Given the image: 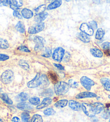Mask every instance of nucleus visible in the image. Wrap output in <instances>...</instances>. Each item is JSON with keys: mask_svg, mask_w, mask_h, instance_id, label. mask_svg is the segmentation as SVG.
I'll return each instance as SVG.
<instances>
[{"mask_svg": "<svg viewBox=\"0 0 110 122\" xmlns=\"http://www.w3.org/2000/svg\"><path fill=\"white\" fill-rule=\"evenodd\" d=\"M9 59V56L5 54H0V61H5Z\"/></svg>", "mask_w": 110, "mask_h": 122, "instance_id": "nucleus-43", "label": "nucleus"}, {"mask_svg": "<svg viewBox=\"0 0 110 122\" xmlns=\"http://www.w3.org/2000/svg\"><path fill=\"white\" fill-rule=\"evenodd\" d=\"M30 117L28 112H24L21 115V118H22V122H29V119Z\"/></svg>", "mask_w": 110, "mask_h": 122, "instance_id": "nucleus-33", "label": "nucleus"}, {"mask_svg": "<svg viewBox=\"0 0 110 122\" xmlns=\"http://www.w3.org/2000/svg\"><path fill=\"white\" fill-rule=\"evenodd\" d=\"M11 121L13 122H20V119L18 117H14L12 118V119Z\"/></svg>", "mask_w": 110, "mask_h": 122, "instance_id": "nucleus-48", "label": "nucleus"}, {"mask_svg": "<svg viewBox=\"0 0 110 122\" xmlns=\"http://www.w3.org/2000/svg\"><path fill=\"white\" fill-rule=\"evenodd\" d=\"M80 81H81V85L83 86L84 88H85L87 90H89V91L91 90L92 86L95 85V82L94 81H92L91 79L85 76L81 77V79H80Z\"/></svg>", "mask_w": 110, "mask_h": 122, "instance_id": "nucleus-5", "label": "nucleus"}, {"mask_svg": "<svg viewBox=\"0 0 110 122\" xmlns=\"http://www.w3.org/2000/svg\"><path fill=\"white\" fill-rule=\"evenodd\" d=\"M18 50H20V51H23L25 52H30V51L29 49L27 47H26L25 46H20L18 48Z\"/></svg>", "mask_w": 110, "mask_h": 122, "instance_id": "nucleus-42", "label": "nucleus"}, {"mask_svg": "<svg viewBox=\"0 0 110 122\" xmlns=\"http://www.w3.org/2000/svg\"><path fill=\"white\" fill-rule=\"evenodd\" d=\"M9 47V44L7 40L0 38V48L1 49H7Z\"/></svg>", "mask_w": 110, "mask_h": 122, "instance_id": "nucleus-29", "label": "nucleus"}, {"mask_svg": "<svg viewBox=\"0 0 110 122\" xmlns=\"http://www.w3.org/2000/svg\"><path fill=\"white\" fill-rule=\"evenodd\" d=\"M40 78H41V83H40V87L41 88H46L48 87V86H49L50 82H49V80H48L47 76H46V75L43 74L41 75Z\"/></svg>", "mask_w": 110, "mask_h": 122, "instance_id": "nucleus-20", "label": "nucleus"}, {"mask_svg": "<svg viewBox=\"0 0 110 122\" xmlns=\"http://www.w3.org/2000/svg\"><path fill=\"white\" fill-rule=\"evenodd\" d=\"M10 8H11L12 9H13L14 11H18L19 12V11H20V8L17 7H16V6H15L14 5H10Z\"/></svg>", "mask_w": 110, "mask_h": 122, "instance_id": "nucleus-46", "label": "nucleus"}, {"mask_svg": "<svg viewBox=\"0 0 110 122\" xmlns=\"http://www.w3.org/2000/svg\"><path fill=\"white\" fill-rule=\"evenodd\" d=\"M110 117V110L109 109L105 110L101 115V117L105 119H109Z\"/></svg>", "mask_w": 110, "mask_h": 122, "instance_id": "nucleus-37", "label": "nucleus"}, {"mask_svg": "<svg viewBox=\"0 0 110 122\" xmlns=\"http://www.w3.org/2000/svg\"><path fill=\"white\" fill-rule=\"evenodd\" d=\"M109 98H110V95H109Z\"/></svg>", "mask_w": 110, "mask_h": 122, "instance_id": "nucleus-53", "label": "nucleus"}, {"mask_svg": "<svg viewBox=\"0 0 110 122\" xmlns=\"http://www.w3.org/2000/svg\"><path fill=\"white\" fill-rule=\"evenodd\" d=\"M54 65L56 67H57V68H58L59 69H60V70H64V69H65L64 67H63V66H62V65H60V64H54Z\"/></svg>", "mask_w": 110, "mask_h": 122, "instance_id": "nucleus-45", "label": "nucleus"}, {"mask_svg": "<svg viewBox=\"0 0 110 122\" xmlns=\"http://www.w3.org/2000/svg\"><path fill=\"white\" fill-rule=\"evenodd\" d=\"M44 28H45V24L44 23H37L30 27L28 32L30 34H35L43 31Z\"/></svg>", "mask_w": 110, "mask_h": 122, "instance_id": "nucleus-6", "label": "nucleus"}, {"mask_svg": "<svg viewBox=\"0 0 110 122\" xmlns=\"http://www.w3.org/2000/svg\"><path fill=\"white\" fill-rule=\"evenodd\" d=\"M77 37L80 41H83L84 43H88L90 41V39L88 35H86L85 33L83 32H81L79 33L77 35Z\"/></svg>", "mask_w": 110, "mask_h": 122, "instance_id": "nucleus-22", "label": "nucleus"}, {"mask_svg": "<svg viewBox=\"0 0 110 122\" xmlns=\"http://www.w3.org/2000/svg\"><path fill=\"white\" fill-rule=\"evenodd\" d=\"M52 100L50 97H46L43 100L40 104H39L38 106L37 107V109H42L44 108H46L47 106L52 103Z\"/></svg>", "mask_w": 110, "mask_h": 122, "instance_id": "nucleus-13", "label": "nucleus"}, {"mask_svg": "<svg viewBox=\"0 0 110 122\" xmlns=\"http://www.w3.org/2000/svg\"><path fill=\"white\" fill-rule=\"evenodd\" d=\"M46 9V5H41L38 7L37 8H35L34 10L35 11L37 14H41L43 13V12H44L45 10Z\"/></svg>", "mask_w": 110, "mask_h": 122, "instance_id": "nucleus-34", "label": "nucleus"}, {"mask_svg": "<svg viewBox=\"0 0 110 122\" xmlns=\"http://www.w3.org/2000/svg\"><path fill=\"white\" fill-rule=\"evenodd\" d=\"M80 29L82 32L88 36H92L94 34V30L91 28L86 23H82L80 26Z\"/></svg>", "mask_w": 110, "mask_h": 122, "instance_id": "nucleus-9", "label": "nucleus"}, {"mask_svg": "<svg viewBox=\"0 0 110 122\" xmlns=\"http://www.w3.org/2000/svg\"><path fill=\"white\" fill-rule=\"evenodd\" d=\"M69 89V86L64 81H59L54 86V90L57 95H62L66 94Z\"/></svg>", "mask_w": 110, "mask_h": 122, "instance_id": "nucleus-1", "label": "nucleus"}, {"mask_svg": "<svg viewBox=\"0 0 110 122\" xmlns=\"http://www.w3.org/2000/svg\"><path fill=\"white\" fill-rule=\"evenodd\" d=\"M17 108L21 110L24 111H30L33 109V107L32 106V105L26 102H20L17 104Z\"/></svg>", "mask_w": 110, "mask_h": 122, "instance_id": "nucleus-10", "label": "nucleus"}, {"mask_svg": "<svg viewBox=\"0 0 110 122\" xmlns=\"http://www.w3.org/2000/svg\"><path fill=\"white\" fill-rule=\"evenodd\" d=\"M106 106L107 108H109V107H110V104H106Z\"/></svg>", "mask_w": 110, "mask_h": 122, "instance_id": "nucleus-50", "label": "nucleus"}, {"mask_svg": "<svg viewBox=\"0 0 110 122\" xmlns=\"http://www.w3.org/2000/svg\"><path fill=\"white\" fill-rule=\"evenodd\" d=\"M81 107L82 110L88 116L90 117H95V115H96L95 113L94 107L92 105L86 103H83L81 105Z\"/></svg>", "mask_w": 110, "mask_h": 122, "instance_id": "nucleus-3", "label": "nucleus"}, {"mask_svg": "<svg viewBox=\"0 0 110 122\" xmlns=\"http://www.w3.org/2000/svg\"><path fill=\"white\" fill-rule=\"evenodd\" d=\"M41 75L39 73L36 75V76L27 83V86L29 88H33L38 87H40L41 83Z\"/></svg>", "mask_w": 110, "mask_h": 122, "instance_id": "nucleus-8", "label": "nucleus"}, {"mask_svg": "<svg viewBox=\"0 0 110 122\" xmlns=\"http://www.w3.org/2000/svg\"><path fill=\"white\" fill-rule=\"evenodd\" d=\"M101 48L104 50H110V43L109 42H105L101 45Z\"/></svg>", "mask_w": 110, "mask_h": 122, "instance_id": "nucleus-39", "label": "nucleus"}, {"mask_svg": "<svg viewBox=\"0 0 110 122\" xmlns=\"http://www.w3.org/2000/svg\"><path fill=\"white\" fill-rule=\"evenodd\" d=\"M13 15L15 17H16L18 18L19 19H22V16L20 14V12L18 11H14L13 12Z\"/></svg>", "mask_w": 110, "mask_h": 122, "instance_id": "nucleus-44", "label": "nucleus"}, {"mask_svg": "<svg viewBox=\"0 0 110 122\" xmlns=\"http://www.w3.org/2000/svg\"><path fill=\"white\" fill-rule=\"evenodd\" d=\"M68 101L67 100H61L55 103V107L57 108H62L67 106Z\"/></svg>", "mask_w": 110, "mask_h": 122, "instance_id": "nucleus-24", "label": "nucleus"}, {"mask_svg": "<svg viewBox=\"0 0 110 122\" xmlns=\"http://www.w3.org/2000/svg\"><path fill=\"white\" fill-rule=\"evenodd\" d=\"M53 92L52 90L50 89H47L43 92L41 95L43 97H49L53 96Z\"/></svg>", "mask_w": 110, "mask_h": 122, "instance_id": "nucleus-31", "label": "nucleus"}, {"mask_svg": "<svg viewBox=\"0 0 110 122\" xmlns=\"http://www.w3.org/2000/svg\"><path fill=\"white\" fill-rule=\"evenodd\" d=\"M68 85L69 86V87H70L71 88H77L79 87V83L73 79L69 80L68 81Z\"/></svg>", "mask_w": 110, "mask_h": 122, "instance_id": "nucleus-35", "label": "nucleus"}, {"mask_svg": "<svg viewBox=\"0 0 110 122\" xmlns=\"http://www.w3.org/2000/svg\"><path fill=\"white\" fill-rule=\"evenodd\" d=\"M29 102L30 103L34 105V106H38L40 104V98L39 97H38L37 96H35L30 98Z\"/></svg>", "mask_w": 110, "mask_h": 122, "instance_id": "nucleus-28", "label": "nucleus"}, {"mask_svg": "<svg viewBox=\"0 0 110 122\" xmlns=\"http://www.w3.org/2000/svg\"><path fill=\"white\" fill-rule=\"evenodd\" d=\"M44 113L46 116L53 115L55 113V111L52 108H48L44 111Z\"/></svg>", "mask_w": 110, "mask_h": 122, "instance_id": "nucleus-36", "label": "nucleus"}, {"mask_svg": "<svg viewBox=\"0 0 110 122\" xmlns=\"http://www.w3.org/2000/svg\"><path fill=\"white\" fill-rule=\"evenodd\" d=\"M0 122H2V120L1 118H0Z\"/></svg>", "mask_w": 110, "mask_h": 122, "instance_id": "nucleus-51", "label": "nucleus"}, {"mask_svg": "<svg viewBox=\"0 0 110 122\" xmlns=\"http://www.w3.org/2000/svg\"><path fill=\"white\" fill-rule=\"evenodd\" d=\"M20 66L22 67V68H23L25 69H28L30 68V66L28 65V64H27L26 62L23 61H21L20 63Z\"/></svg>", "mask_w": 110, "mask_h": 122, "instance_id": "nucleus-41", "label": "nucleus"}, {"mask_svg": "<svg viewBox=\"0 0 110 122\" xmlns=\"http://www.w3.org/2000/svg\"><path fill=\"white\" fill-rule=\"evenodd\" d=\"M97 97V95L95 93H93L89 92H80L76 96V98L77 99H81L84 98H92L96 97Z\"/></svg>", "mask_w": 110, "mask_h": 122, "instance_id": "nucleus-11", "label": "nucleus"}, {"mask_svg": "<svg viewBox=\"0 0 110 122\" xmlns=\"http://www.w3.org/2000/svg\"><path fill=\"white\" fill-rule=\"evenodd\" d=\"M34 41L35 44V50L37 51L43 49L46 43L45 39L40 36H35L34 38Z\"/></svg>", "mask_w": 110, "mask_h": 122, "instance_id": "nucleus-7", "label": "nucleus"}, {"mask_svg": "<svg viewBox=\"0 0 110 122\" xmlns=\"http://www.w3.org/2000/svg\"><path fill=\"white\" fill-rule=\"evenodd\" d=\"M2 2H3V5L5 6H8L9 5H11V1H2Z\"/></svg>", "mask_w": 110, "mask_h": 122, "instance_id": "nucleus-47", "label": "nucleus"}, {"mask_svg": "<svg viewBox=\"0 0 110 122\" xmlns=\"http://www.w3.org/2000/svg\"><path fill=\"white\" fill-rule=\"evenodd\" d=\"M92 106L94 108L96 114H99V113H100L101 112H102L104 110V105L102 103H95L94 104H93Z\"/></svg>", "mask_w": 110, "mask_h": 122, "instance_id": "nucleus-17", "label": "nucleus"}, {"mask_svg": "<svg viewBox=\"0 0 110 122\" xmlns=\"http://www.w3.org/2000/svg\"><path fill=\"white\" fill-rule=\"evenodd\" d=\"M22 13V16L23 17L26 19H30L32 17L33 15V12L31 10L27 9V8H24L21 11Z\"/></svg>", "mask_w": 110, "mask_h": 122, "instance_id": "nucleus-19", "label": "nucleus"}, {"mask_svg": "<svg viewBox=\"0 0 110 122\" xmlns=\"http://www.w3.org/2000/svg\"><path fill=\"white\" fill-rule=\"evenodd\" d=\"M104 53L106 56H110V50H104Z\"/></svg>", "mask_w": 110, "mask_h": 122, "instance_id": "nucleus-49", "label": "nucleus"}, {"mask_svg": "<svg viewBox=\"0 0 110 122\" xmlns=\"http://www.w3.org/2000/svg\"><path fill=\"white\" fill-rule=\"evenodd\" d=\"M65 51L62 47H59L56 48L52 54L53 59L56 61L60 62L65 56Z\"/></svg>", "mask_w": 110, "mask_h": 122, "instance_id": "nucleus-4", "label": "nucleus"}, {"mask_svg": "<svg viewBox=\"0 0 110 122\" xmlns=\"http://www.w3.org/2000/svg\"><path fill=\"white\" fill-rule=\"evenodd\" d=\"M0 92H1V88H0Z\"/></svg>", "mask_w": 110, "mask_h": 122, "instance_id": "nucleus-52", "label": "nucleus"}, {"mask_svg": "<svg viewBox=\"0 0 110 122\" xmlns=\"http://www.w3.org/2000/svg\"><path fill=\"white\" fill-rule=\"evenodd\" d=\"M61 5H62V1H59V0H56V1L53 2L52 3L50 4V5L47 6V9L52 10L56 9L57 8L60 7Z\"/></svg>", "mask_w": 110, "mask_h": 122, "instance_id": "nucleus-21", "label": "nucleus"}, {"mask_svg": "<svg viewBox=\"0 0 110 122\" xmlns=\"http://www.w3.org/2000/svg\"><path fill=\"white\" fill-rule=\"evenodd\" d=\"M43 118L38 114L34 115L31 119L30 122H43Z\"/></svg>", "mask_w": 110, "mask_h": 122, "instance_id": "nucleus-30", "label": "nucleus"}, {"mask_svg": "<svg viewBox=\"0 0 110 122\" xmlns=\"http://www.w3.org/2000/svg\"><path fill=\"white\" fill-rule=\"evenodd\" d=\"M16 28V30L21 33H24L25 32V27L24 24H23V22H20V21L17 23Z\"/></svg>", "mask_w": 110, "mask_h": 122, "instance_id": "nucleus-26", "label": "nucleus"}, {"mask_svg": "<svg viewBox=\"0 0 110 122\" xmlns=\"http://www.w3.org/2000/svg\"><path fill=\"white\" fill-rule=\"evenodd\" d=\"M48 15V13H47V12H43V13L37 15L35 17V22H37L38 23H42L46 18L47 17Z\"/></svg>", "mask_w": 110, "mask_h": 122, "instance_id": "nucleus-16", "label": "nucleus"}, {"mask_svg": "<svg viewBox=\"0 0 110 122\" xmlns=\"http://www.w3.org/2000/svg\"><path fill=\"white\" fill-rule=\"evenodd\" d=\"M100 82L105 90L110 92V79L107 77H103L100 79Z\"/></svg>", "mask_w": 110, "mask_h": 122, "instance_id": "nucleus-18", "label": "nucleus"}, {"mask_svg": "<svg viewBox=\"0 0 110 122\" xmlns=\"http://www.w3.org/2000/svg\"><path fill=\"white\" fill-rule=\"evenodd\" d=\"M29 98V95L26 92H22L16 97L15 99L18 102H24Z\"/></svg>", "mask_w": 110, "mask_h": 122, "instance_id": "nucleus-15", "label": "nucleus"}, {"mask_svg": "<svg viewBox=\"0 0 110 122\" xmlns=\"http://www.w3.org/2000/svg\"><path fill=\"white\" fill-rule=\"evenodd\" d=\"M0 98L4 102L8 104H13V102L10 99L9 97L8 96L7 94H1L0 95Z\"/></svg>", "mask_w": 110, "mask_h": 122, "instance_id": "nucleus-25", "label": "nucleus"}, {"mask_svg": "<svg viewBox=\"0 0 110 122\" xmlns=\"http://www.w3.org/2000/svg\"><path fill=\"white\" fill-rule=\"evenodd\" d=\"M89 26L92 29H93V30H94H94H96V29H97V24L95 21H90V22L89 23Z\"/></svg>", "mask_w": 110, "mask_h": 122, "instance_id": "nucleus-40", "label": "nucleus"}, {"mask_svg": "<svg viewBox=\"0 0 110 122\" xmlns=\"http://www.w3.org/2000/svg\"><path fill=\"white\" fill-rule=\"evenodd\" d=\"M11 5L16 6L17 7L20 8L23 5V1H11Z\"/></svg>", "mask_w": 110, "mask_h": 122, "instance_id": "nucleus-38", "label": "nucleus"}, {"mask_svg": "<svg viewBox=\"0 0 110 122\" xmlns=\"http://www.w3.org/2000/svg\"><path fill=\"white\" fill-rule=\"evenodd\" d=\"M47 76L50 80H51L52 82L55 85L56 83L58 82L59 77L58 75L56 74L55 72H54V71H49L47 73Z\"/></svg>", "mask_w": 110, "mask_h": 122, "instance_id": "nucleus-12", "label": "nucleus"}, {"mask_svg": "<svg viewBox=\"0 0 110 122\" xmlns=\"http://www.w3.org/2000/svg\"><path fill=\"white\" fill-rule=\"evenodd\" d=\"M69 106L72 110L74 111H79L81 108V105L74 100H70L69 101Z\"/></svg>", "mask_w": 110, "mask_h": 122, "instance_id": "nucleus-14", "label": "nucleus"}, {"mask_svg": "<svg viewBox=\"0 0 110 122\" xmlns=\"http://www.w3.org/2000/svg\"><path fill=\"white\" fill-rule=\"evenodd\" d=\"M105 35V31L102 28H99L97 30L96 33V38L97 39L100 40L103 38Z\"/></svg>", "mask_w": 110, "mask_h": 122, "instance_id": "nucleus-27", "label": "nucleus"}, {"mask_svg": "<svg viewBox=\"0 0 110 122\" xmlns=\"http://www.w3.org/2000/svg\"><path fill=\"white\" fill-rule=\"evenodd\" d=\"M90 52L93 56L97 58H101L103 56V52L98 48H91L90 49Z\"/></svg>", "mask_w": 110, "mask_h": 122, "instance_id": "nucleus-23", "label": "nucleus"}, {"mask_svg": "<svg viewBox=\"0 0 110 122\" xmlns=\"http://www.w3.org/2000/svg\"><path fill=\"white\" fill-rule=\"evenodd\" d=\"M14 74L13 71L11 70H7L2 73L1 76L2 82L5 84L11 83L14 80Z\"/></svg>", "mask_w": 110, "mask_h": 122, "instance_id": "nucleus-2", "label": "nucleus"}, {"mask_svg": "<svg viewBox=\"0 0 110 122\" xmlns=\"http://www.w3.org/2000/svg\"><path fill=\"white\" fill-rule=\"evenodd\" d=\"M52 54V52L51 48H50V47H46L44 50L43 53L42 54V56L45 58H49L50 56H51Z\"/></svg>", "mask_w": 110, "mask_h": 122, "instance_id": "nucleus-32", "label": "nucleus"}, {"mask_svg": "<svg viewBox=\"0 0 110 122\" xmlns=\"http://www.w3.org/2000/svg\"><path fill=\"white\" fill-rule=\"evenodd\" d=\"M109 122H110V121H109Z\"/></svg>", "mask_w": 110, "mask_h": 122, "instance_id": "nucleus-54", "label": "nucleus"}]
</instances>
